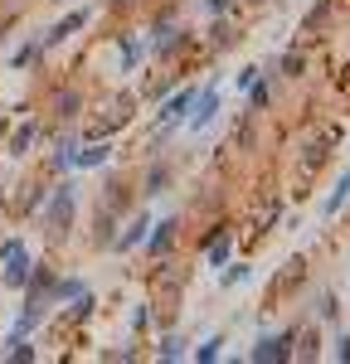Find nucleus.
Wrapping results in <instances>:
<instances>
[{"label": "nucleus", "mask_w": 350, "mask_h": 364, "mask_svg": "<svg viewBox=\"0 0 350 364\" xmlns=\"http://www.w3.org/2000/svg\"><path fill=\"white\" fill-rule=\"evenodd\" d=\"M88 20H92V10H88V5H73V10H63V15H58L54 25H49L44 34H39L44 54H49V49H58V44H68L73 34H83V29H88Z\"/></svg>", "instance_id": "nucleus-5"}, {"label": "nucleus", "mask_w": 350, "mask_h": 364, "mask_svg": "<svg viewBox=\"0 0 350 364\" xmlns=\"http://www.w3.org/2000/svg\"><path fill=\"white\" fill-rule=\"evenodd\" d=\"M73 219H78V180H73V170H68V175H54L49 195L39 204L44 238H49V243H63V238L73 233Z\"/></svg>", "instance_id": "nucleus-1"}, {"label": "nucleus", "mask_w": 350, "mask_h": 364, "mask_svg": "<svg viewBox=\"0 0 350 364\" xmlns=\"http://www.w3.org/2000/svg\"><path fill=\"white\" fill-rule=\"evenodd\" d=\"M233 39H238V34H233V10H229V15H209V49L224 54Z\"/></svg>", "instance_id": "nucleus-23"}, {"label": "nucleus", "mask_w": 350, "mask_h": 364, "mask_svg": "<svg viewBox=\"0 0 350 364\" xmlns=\"http://www.w3.org/2000/svg\"><path fill=\"white\" fill-rule=\"evenodd\" d=\"M151 209H132V219H127V228H117V243H112V252H137L142 248V238H146V228H151Z\"/></svg>", "instance_id": "nucleus-12"}, {"label": "nucleus", "mask_w": 350, "mask_h": 364, "mask_svg": "<svg viewBox=\"0 0 350 364\" xmlns=\"http://www.w3.org/2000/svg\"><path fill=\"white\" fill-rule=\"evenodd\" d=\"M146 58V39L137 34H117V73H137Z\"/></svg>", "instance_id": "nucleus-16"}, {"label": "nucleus", "mask_w": 350, "mask_h": 364, "mask_svg": "<svg viewBox=\"0 0 350 364\" xmlns=\"http://www.w3.org/2000/svg\"><path fill=\"white\" fill-rule=\"evenodd\" d=\"M253 5H262V0H253Z\"/></svg>", "instance_id": "nucleus-39"}, {"label": "nucleus", "mask_w": 350, "mask_h": 364, "mask_svg": "<svg viewBox=\"0 0 350 364\" xmlns=\"http://www.w3.org/2000/svg\"><path fill=\"white\" fill-rule=\"evenodd\" d=\"M83 87H73V83H63L54 87V97H49V112H54V122H63V127H73L78 117H83Z\"/></svg>", "instance_id": "nucleus-9"}, {"label": "nucleus", "mask_w": 350, "mask_h": 364, "mask_svg": "<svg viewBox=\"0 0 350 364\" xmlns=\"http://www.w3.org/2000/svg\"><path fill=\"white\" fill-rule=\"evenodd\" d=\"M54 277H58V272H54V262H49V257H44V262H34L20 296H25V301H44V296H49V287H54Z\"/></svg>", "instance_id": "nucleus-17"}, {"label": "nucleus", "mask_w": 350, "mask_h": 364, "mask_svg": "<svg viewBox=\"0 0 350 364\" xmlns=\"http://www.w3.org/2000/svg\"><path fill=\"white\" fill-rule=\"evenodd\" d=\"M171 185H175V170H171V161H156V156H151V166H146L142 185H137V195H142V199H156V195H166Z\"/></svg>", "instance_id": "nucleus-14"}, {"label": "nucleus", "mask_w": 350, "mask_h": 364, "mask_svg": "<svg viewBox=\"0 0 350 364\" xmlns=\"http://www.w3.org/2000/svg\"><path fill=\"white\" fill-rule=\"evenodd\" d=\"M190 44H195V29L171 25L166 34H161V39H151V44H146V54L156 58V63H171V58H180L185 49H190Z\"/></svg>", "instance_id": "nucleus-8"}, {"label": "nucleus", "mask_w": 350, "mask_h": 364, "mask_svg": "<svg viewBox=\"0 0 350 364\" xmlns=\"http://www.w3.org/2000/svg\"><path fill=\"white\" fill-rule=\"evenodd\" d=\"M321 326H341V301H336V296H331V291H321Z\"/></svg>", "instance_id": "nucleus-33"}, {"label": "nucleus", "mask_w": 350, "mask_h": 364, "mask_svg": "<svg viewBox=\"0 0 350 364\" xmlns=\"http://www.w3.org/2000/svg\"><path fill=\"white\" fill-rule=\"evenodd\" d=\"M243 102H248V112H253V117L272 107V78H267L262 68H258V78L248 83V92H243Z\"/></svg>", "instance_id": "nucleus-22"}, {"label": "nucleus", "mask_w": 350, "mask_h": 364, "mask_svg": "<svg viewBox=\"0 0 350 364\" xmlns=\"http://www.w3.org/2000/svg\"><path fill=\"white\" fill-rule=\"evenodd\" d=\"M175 238H180V219H175V214L151 219V228H146V238H142V252L146 257H171Z\"/></svg>", "instance_id": "nucleus-6"}, {"label": "nucleus", "mask_w": 350, "mask_h": 364, "mask_svg": "<svg viewBox=\"0 0 350 364\" xmlns=\"http://www.w3.org/2000/svg\"><path fill=\"white\" fill-rule=\"evenodd\" d=\"M346 204H350V166L341 170V180H336V190H331V195L321 199V214H326V219H336V214H341Z\"/></svg>", "instance_id": "nucleus-25"}, {"label": "nucleus", "mask_w": 350, "mask_h": 364, "mask_svg": "<svg viewBox=\"0 0 350 364\" xmlns=\"http://www.w3.org/2000/svg\"><path fill=\"white\" fill-rule=\"evenodd\" d=\"M277 68H282V73H287V78H302V73H307V49H287V54H282V63H277Z\"/></svg>", "instance_id": "nucleus-32"}, {"label": "nucleus", "mask_w": 350, "mask_h": 364, "mask_svg": "<svg viewBox=\"0 0 350 364\" xmlns=\"http://www.w3.org/2000/svg\"><path fill=\"white\" fill-rule=\"evenodd\" d=\"M49 185H54V175L34 180V185H29V195H25V204H20V214H39V204H44V195H49Z\"/></svg>", "instance_id": "nucleus-31"}, {"label": "nucleus", "mask_w": 350, "mask_h": 364, "mask_svg": "<svg viewBox=\"0 0 350 364\" xmlns=\"http://www.w3.org/2000/svg\"><path fill=\"white\" fill-rule=\"evenodd\" d=\"M73 146H78V132H63L58 146L49 151V175H68V156H73Z\"/></svg>", "instance_id": "nucleus-26"}, {"label": "nucleus", "mask_w": 350, "mask_h": 364, "mask_svg": "<svg viewBox=\"0 0 350 364\" xmlns=\"http://www.w3.org/2000/svg\"><path fill=\"white\" fill-rule=\"evenodd\" d=\"M219 107H224V92H219V78H209L204 87H195V102H190V112H185L180 127L200 136L204 127H214V122H219Z\"/></svg>", "instance_id": "nucleus-3"}, {"label": "nucleus", "mask_w": 350, "mask_h": 364, "mask_svg": "<svg viewBox=\"0 0 350 364\" xmlns=\"http://www.w3.org/2000/svg\"><path fill=\"white\" fill-rule=\"evenodd\" d=\"M190 360L195 364H214V360H224V331H214V336H204L195 350H190Z\"/></svg>", "instance_id": "nucleus-27"}, {"label": "nucleus", "mask_w": 350, "mask_h": 364, "mask_svg": "<svg viewBox=\"0 0 350 364\" xmlns=\"http://www.w3.org/2000/svg\"><path fill=\"white\" fill-rule=\"evenodd\" d=\"M39 136H44V122H39V117H25V122L10 132V141H5V156H10V161H25L29 151L39 146Z\"/></svg>", "instance_id": "nucleus-10"}, {"label": "nucleus", "mask_w": 350, "mask_h": 364, "mask_svg": "<svg viewBox=\"0 0 350 364\" xmlns=\"http://www.w3.org/2000/svg\"><path fill=\"white\" fill-rule=\"evenodd\" d=\"M117 228H122V214H117L112 204H102V199H97V209H92V233H88V238H92V248H107V252H112Z\"/></svg>", "instance_id": "nucleus-11"}, {"label": "nucleus", "mask_w": 350, "mask_h": 364, "mask_svg": "<svg viewBox=\"0 0 350 364\" xmlns=\"http://www.w3.org/2000/svg\"><path fill=\"white\" fill-rule=\"evenodd\" d=\"M321 355V326H297L292 336V360H317Z\"/></svg>", "instance_id": "nucleus-21"}, {"label": "nucleus", "mask_w": 350, "mask_h": 364, "mask_svg": "<svg viewBox=\"0 0 350 364\" xmlns=\"http://www.w3.org/2000/svg\"><path fill=\"white\" fill-rule=\"evenodd\" d=\"M331 360L350 364V331H346V336H336V350H331Z\"/></svg>", "instance_id": "nucleus-36"}, {"label": "nucleus", "mask_w": 350, "mask_h": 364, "mask_svg": "<svg viewBox=\"0 0 350 364\" xmlns=\"http://www.w3.org/2000/svg\"><path fill=\"white\" fill-rule=\"evenodd\" d=\"M233 5H238V0H195V10H200L204 20H209V15H229Z\"/></svg>", "instance_id": "nucleus-34"}, {"label": "nucleus", "mask_w": 350, "mask_h": 364, "mask_svg": "<svg viewBox=\"0 0 350 364\" xmlns=\"http://www.w3.org/2000/svg\"><path fill=\"white\" fill-rule=\"evenodd\" d=\"M253 277V267H248V262H224V267H219V287H224V291H229V287H243V282Z\"/></svg>", "instance_id": "nucleus-28"}, {"label": "nucleus", "mask_w": 350, "mask_h": 364, "mask_svg": "<svg viewBox=\"0 0 350 364\" xmlns=\"http://www.w3.org/2000/svg\"><path fill=\"white\" fill-rule=\"evenodd\" d=\"M29 267H34V252L20 233H10L5 243H0V287L5 291H25L29 282Z\"/></svg>", "instance_id": "nucleus-2"}, {"label": "nucleus", "mask_w": 350, "mask_h": 364, "mask_svg": "<svg viewBox=\"0 0 350 364\" xmlns=\"http://www.w3.org/2000/svg\"><path fill=\"white\" fill-rule=\"evenodd\" d=\"M292 336H297V326L267 331V336L253 340V350H248L243 360H248V364H292Z\"/></svg>", "instance_id": "nucleus-4"}, {"label": "nucleus", "mask_w": 350, "mask_h": 364, "mask_svg": "<svg viewBox=\"0 0 350 364\" xmlns=\"http://www.w3.org/2000/svg\"><path fill=\"white\" fill-rule=\"evenodd\" d=\"M190 102H195V83H185V87H171L166 92V102H161V127H180L185 122V112H190Z\"/></svg>", "instance_id": "nucleus-13"}, {"label": "nucleus", "mask_w": 350, "mask_h": 364, "mask_svg": "<svg viewBox=\"0 0 350 364\" xmlns=\"http://www.w3.org/2000/svg\"><path fill=\"white\" fill-rule=\"evenodd\" d=\"M200 257H204V267H209V272H219V267H224V262L233 257V228L214 233V238H209V243L200 248Z\"/></svg>", "instance_id": "nucleus-18"}, {"label": "nucleus", "mask_w": 350, "mask_h": 364, "mask_svg": "<svg viewBox=\"0 0 350 364\" xmlns=\"http://www.w3.org/2000/svg\"><path fill=\"white\" fill-rule=\"evenodd\" d=\"M107 5H137V0H107Z\"/></svg>", "instance_id": "nucleus-37"}, {"label": "nucleus", "mask_w": 350, "mask_h": 364, "mask_svg": "<svg viewBox=\"0 0 350 364\" xmlns=\"http://www.w3.org/2000/svg\"><path fill=\"white\" fill-rule=\"evenodd\" d=\"M44 326V301H20L15 311V326H10V336H34Z\"/></svg>", "instance_id": "nucleus-20"}, {"label": "nucleus", "mask_w": 350, "mask_h": 364, "mask_svg": "<svg viewBox=\"0 0 350 364\" xmlns=\"http://www.w3.org/2000/svg\"><path fill=\"white\" fill-rule=\"evenodd\" d=\"M151 321H156V306H151V301H137V306H132V321H127L132 340H137V336H146V331H151Z\"/></svg>", "instance_id": "nucleus-29"}, {"label": "nucleus", "mask_w": 350, "mask_h": 364, "mask_svg": "<svg viewBox=\"0 0 350 364\" xmlns=\"http://www.w3.org/2000/svg\"><path fill=\"white\" fill-rule=\"evenodd\" d=\"M253 78H258V68L248 63V68H238V73H233V87H238V92H248V83H253Z\"/></svg>", "instance_id": "nucleus-35"}, {"label": "nucleus", "mask_w": 350, "mask_h": 364, "mask_svg": "<svg viewBox=\"0 0 350 364\" xmlns=\"http://www.w3.org/2000/svg\"><path fill=\"white\" fill-rule=\"evenodd\" d=\"M112 156H117V146L107 136H97V141H88V146H73L68 170H73V175H83V170H102V166H112Z\"/></svg>", "instance_id": "nucleus-7"}, {"label": "nucleus", "mask_w": 350, "mask_h": 364, "mask_svg": "<svg viewBox=\"0 0 350 364\" xmlns=\"http://www.w3.org/2000/svg\"><path fill=\"white\" fill-rule=\"evenodd\" d=\"M156 360H161V364L190 360V340L180 336V331H171V326H161V336H156Z\"/></svg>", "instance_id": "nucleus-15"}, {"label": "nucleus", "mask_w": 350, "mask_h": 364, "mask_svg": "<svg viewBox=\"0 0 350 364\" xmlns=\"http://www.w3.org/2000/svg\"><path fill=\"white\" fill-rule=\"evenodd\" d=\"M92 311H97V296H92V287H83V291L68 301V321H88Z\"/></svg>", "instance_id": "nucleus-30"}, {"label": "nucleus", "mask_w": 350, "mask_h": 364, "mask_svg": "<svg viewBox=\"0 0 350 364\" xmlns=\"http://www.w3.org/2000/svg\"><path fill=\"white\" fill-rule=\"evenodd\" d=\"M44 63V44H39V34H29L25 44L10 54V73H29V68H39Z\"/></svg>", "instance_id": "nucleus-19"}, {"label": "nucleus", "mask_w": 350, "mask_h": 364, "mask_svg": "<svg viewBox=\"0 0 350 364\" xmlns=\"http://www.w3.org/2000/svg\"><path fill=\"white\" fill-rule=\"evenodd\" d=\"M83 287H88V282H83V277H73V272H68V277H54L49 296H44V306H68V301H73Z\"/></svg>", "instance_id": "nucleus-24"}, {"label": "nucleus", "mask_w": 350, "mask_h": 364, "mask_svg": "<svg viewBox=\"0 0 350 364\" xmlns=\"http://www.w3.org/2000/svg\"><path fill=\"white\" fill-rule=\"evenodd\" d=\"M54 5H73V0H54Z\"/></svg>", "instance_id": "nucleus-38"}]
</instances>
